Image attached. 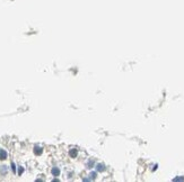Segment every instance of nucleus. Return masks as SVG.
Returning a JSON list of instances; mask_svg holds the SVG:
<instances>
[{"label": "nucleus", "instance_id": "nucleus-1", "mask_svg": "<svg viewBox=\"0 0 184 182\" xmlns=\"http://www.w3.org/2000/svg\"><path fill=\"white\" fill-rule=\"evenodd\" d=\"M7 157V153L4 150H0V160H5Z\"/></svg>", "mask_w": 184, "mask_h": 182}, {"label": "nucleus", "instance_id": "nucleus-2", "mask_svg": "<svg viewBox=\"0 0 184 182\" xmlns=\"http://www.w3.org/2000/svg\"><path fill=\"white\" fill-rule=\"evenodd\" d=\"M53 174H54V175H56V174H59V170H56V169H54V170H53Z\"/></svg>", "mask_w": 184, "mask_h": 182}]
</instances>
